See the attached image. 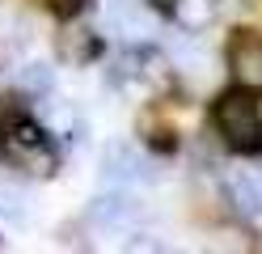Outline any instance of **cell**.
<instances>
[{"label":"cell","instance_id":"obj_8","mask_svg":"<svg viewBox=\"0 0 262 254\" xmlns=\"http://www.w3.org/2000/svg\"><path fill=\"white\" fill-rule=\"evenodd\" d=\"M169 9H173L178 30L186 34H199L216 22V0H169Z\"/></svg>","mask_w":262,"mask_h":254},{"label":"cell","instance_id":"obj_10","mask_svg":"<svg viewBox=\"0 0 262 254\" xmlns=\"http://www.w3.org/2000/svg\"><path fill=\"white\" fill-rule=\"evenodd\" d=\"M17 81H21V89L26 93H51V85H55V72H51V64H42V60H30V64H21V72H17Z\"/></svg>","mask_w":262,"mask_h":254},{"label":"cell","instance_id":"obj_9","mask_svg":"<svg viewBox=\"0 0 262 254\" xmlns=\"http://www.w3.org/2000/svg\"><path fill=\"white\" fill-rule=\"evenodd\" d=\"M228 199H233V208L241 212V216H262V178H254V174H241V178H233V186H228Z\"/></svg>","mask_w":262,"mask_h":254},{"label":"cell","instance_id":"obj_12","mask_svg":"<svg viewBox=\"0 0 262 254\" xmlns=\"http://www.w3.org/2000/svg\"><path fill=\"white\" fill-rule=\"evenodd\" d=\"M152 5H169V0H152Z\"/></svg>","mask_w":262,"mask_h":254},{"label":"cell","instance_id":"obj_6","mask_svg":"<svg viewBox=\"0 0 262 254\" xmlns=\"http://www.w3.org/2000/svg\"><path fill=\"white\" fill-rule=\"evenodd\" d=\"M55 51H59V60L63 64H93L97 60V51H102V38L85 26V22H63V30L55 34Z\"/></svg>","mask_w":262,"mask_h":254},{"label":"cell","instance_id":"obj_1","mask_svg":"<svg viewBox=\"0 0 262 254\" xmlns=\"http://www.w3.org/2000/svg\"><path fill=\"white\" fill-rule=\"evenodd\" d=\"M0 152L13 169H21L30 178H51L59 169V152L47 140V131L34 114L26 110H9L0 119Z\"/></svg>","mask_w":262,"mask_h":254},{"label":"cell","instance_id":"obj_4","mask_svg":"<svg viewBox=\"0 0 262 254\" xmlns=\"http://www.w3.org/2000/svg\"><path fill=\"white\" fill-rule=\"evenodd\" d=\"M148 178H152V169H148V161L140 157V148L110 144V148L102 152V182L114 186V191H127V186L148 182Z\"/></svg>","mask_w":262,"mask_h":254},{"label":"cell","instance_id":"obj_2","mask_svg":"<svg viewBox=\"0 0 262 254\" xmlns=\"http://www.w3.org/2000/svg\"><path fill=\"white\" fill-rule=\"evenodd\" d=\"M211 123L233 152H262V106L250 89L233 85L228 93H220L211 106Z\"/></svg>","mask_w":262,"mask_h":254},{"label":"cell","instance_id":"obj_7","mask_svg":"<svg viewBox=\"0 0 262 254\" xmlns=\"http://www.w3.org/2000/svg\"><path fill=\"white\" fill-rule=\"evenodd\" d=\"M136 216H140L136 199L123 195V191L97 195V199L89 203V220H93L97 229H131V225H136Z\"/></svg>","mask_w":262,"mask_h":254},{"label":"cell","instance_id":"obj_11","mask_svg":"<svg viewBox=\"0 0 262 254\" xmlns=\"http://www.w3.org/2000/svg\"><path fill=\"white\" fill-rule=\"evenodd\" d=\"M0 216L5 225H26V191L13 182H0Z\"/></svg>","mask_w":262,"mask_h":254},{"label":"cell","instance_id":"obj_3","mask_svg":"<svg viewBox=\"0 0 262 254\" xmlns=\"http://www.w3.org/2000/svg\"><path fill=\"white\" fill-rule=\"evenodd\" d=\"M228 72H233V85L237 89H250V93H262V34L254 30H237L228 38Z\"/></svg>","mask_w":262,"mask_h":254},{"label":"cell","instance_id":"obj_5","mask_svg":"<svg viewBox=\"0 0 262 254\" xmlns=\"http://www.w3.org/2000/svg\"><path fill=\"white\" fill-rule=\"evenodd\" d=\"M102 26L123 38H144V34H152L157 22L144 0H102Z\"/></svg>","mask_w":262,"mask_h":254}]
</instances>
